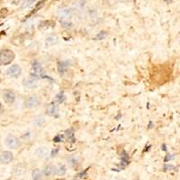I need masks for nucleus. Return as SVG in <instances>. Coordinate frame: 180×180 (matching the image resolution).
Masks as SVG:
<instances>
[{"instance_id":"obj_1","label":"nucleus","mask_w":180,"mask_h":180,"mask_svg":"<svg viewBox=\"0 0 180 180\" xmlns=\"http://www.w3.org/2000/svg\"><path fill=\"white\" fill-rule=\"evenodd\" d=\"M15 54L11 50H0V65H7L14 61Z\"/></svg>"},{"instance_id":"obj_2","label":"nucleus","mask_w":180,"mask_h":180,"mask_svg":"<svg viewBox=\"0 0 180 180\" xmlns=\"http://www.w3.org/2000/svg\"><path fill=\"white\" fill-rule=\"evenodd\" d=\"M6 145L11 149H16L21 146V142L18 140V138H16L15 136L8 135L6 138Z\"/></svg>"},{"instance_id":"obj_3","label":"nucleus","mask_w":180,"mask_h":180,"mask_svg":"<svg viewBox=\"0 0 180 180\" xmlns=\"http://www.w3.org/2000/svg\"><path fill=\"white\" fill-rule=\"evenodd\" d=\"M24 105H25L26 108L34 109V108H36L40 105V101H39V99L35 96H29L25 99Z\"/></svg>"},{"instance_id":"obj_4","label":"nucleus","mask_w":180,"mask_h":180,"mask_svg":"<svg viewBox=\"0 0 180 180\" xmlns=\"http://www.w3.org/2000/svg\"><path fill=\"white\" fill-rule=\"evenodd\" d=\"M3 98L6 104L13 105L15 101V94L10 89H6L3 93Z\"/></svg>"},{"instance_id":"obj_5","label":"nucleus","mask_w":180,"mask_h":180,"mask_svg":"<svg viewBox=\"0 0 180 180\" xmlns=\"http://www.w3.org/2000/svg\"><path fill=\"white\" fill-rule=\"evenodd\" d=\"M23 85L27 88H35L39 86V80L37 78H28L23 80Z\"/></svg>"},{"instance_id":"obj_6","label":"nucleus","mask_w":180,"mask_h":180,"mask_svg":"<svg viewBox=\"0 0 180 180\" xmlns=\"http://www.w3.org/2000/svg\"><path fill=\"white\" fill-rule=\"evenodd\" d=\"M14 160V155L11 151H3L0 154V162L3 164H9Z\"/></svg>"},{"instance_id":"obj_7","label":"nucleus","mask_w":180,"mask_h":180,"mask_svg":"<svg viewBox=\"0 0 180 180\" xmlns=\"http://www.w3.org/2000/svg\"><path fill=\"white\" fill-rule=\"evenodd\" d=\"M22 72V70L20 68V66L15 64V65H12L7 71V75L11 78H15V77H18Z\"/></svg>"},{"instance_id":"obj_8","label":"nucleus","mask_w":180,"mask_h":180,"mask_svg":"<svg viewBox=\"0 0 180 180\" xmlns=\"http://www.w3.org/2000/svg\"><path fill=\"white\" fill-rule=\"evenodd\" d=\"M42 173H43L44 176L50 177L56 174V167L52 164H49V165L45 166V168L42 170Z\"/></svg>"},{"instance_id":"obj_9","label":"nucleus","mask_w":180,"mask_h":180,"mask_svg":"<svg viewBox=\"0 0 180 180\" xmlns=\"http://www.w3.org/2000/svg\"><path fill=\"white\" fill-rule=\"evenodd\" d=\"M35 155H36V157L42 158V159L47 158L50 155V149L48 148H46V147L38 148L36 149V151H35Z\"/></svg>"},{"instance_id":"obj_10","label":"nucleus","mask_w":180,"mask_h":180,"mask_svg":"<svg viewBox=\"0 0 180 180\" xmlns=\"http://www.w3.org/2000/svg\"><path fill=\"white\" fill-rule=\"evenodd\" d=\"M59 41V38L56 34H50L47 36L45 40V45L46 47H51L52 45L56 44Z\"/></svg>"},{"instance_id":"obj_11","label":"nucleus","mask_w":180,"mask_h":180,"mask_svg":"<svg viewBox=\"0 0 180 180\" xmlns=\"http://www.w3.org/2000/svg\"><path fill=\"white\" fill-rule=\"evenodd\" d=\"M59 15H61V17L62 18V21L68 20L72 15V10L70 8H62V9L59 10Z\"/></svg>"},{"instance_id":"obj_12","label":"nucleus","mask_w":180,"mask_h":180,"mask_svg":"<svg viewBox=\"0 0 180 180\" xmlns=\"http://www.w3.org/2000/svg\"><path fill=\"white\" fill-rule=\"evenodd\" d=\"M33 70H34V75H37V76H42L43 74V68L42 66L38 62V61H34L33 63Z\"/></svg>"},{"instance_id":"obj_13","label":"nucleus","mask_w":180,"mask_h":180,"mask_svg":"<svg viewBox=\"0 0 180 180\" xmlns=\"http://www.w3.org/2000/svg\"><path fill=\"white\" fill-rule=\"evenodd\" d=\"M47 112L51 116H58L59 113V107L57 105H55L54 103L49 105L48 108H47Z\"/></svg>"},{"instance_id":"obj_14","label":"nucleus","mask_w":180,"mask_h":180,"mask_svg":"<svg viewBox=\"0 0 180 180\" xmlns=\"http://www.w3.org/2000/svg\"><path fill=\"white\" fill-rule=\"evenodd\" d=\"M70 65L69 61H62V62H59V72L61 75H64V73L67 71V69Z\"/></svg>"},{"instance_id":"obj_15","label":"nucleus","mask_w":180,"mask_h":180,"mask_svg":"<svg viewBox=\"0 0 180 180\" xmlns=\"http://www.w3.org/2000/svg\"><path fill=\"white\" fill-rule=\"evenodd\" d=\"M67 172V168L64 164H59L56 167V175L58 176H63Z\"/></svg>"},{"instance_id":"obj_16","label":"nucleus","mask_w":180,"mask_h":180,"mask_svg":"<svg viewBox=\"0 0 180 180\" xmlns=\"http://www.w3.org/2000/svg\"><path fill=\"white\" fill-rule=\"evenodd\" d=\"M42 176H43V173L39 168H35L32 172V177L34 180H41L42 178Z\"/></svg>"},{"instance_id":"obj_17","label":"nucleus","mask_w":180,"mask_h":180,"mask_svg":"<svg viewBox=\"0 0 180 180\" xmlns=\"http://www.w3.org/2000/svg\"><path fill=\"white\" fill-rule=\"evenodd\" d=\"M44 123H45V121H44V119H43L42 117H37V118L34 120V124H35L38 127L42 126V125L44 124Z\"/></svg>"},{"instance_id":"obj_18","label":"nucleus","mask_w":180,"mask_h":180,"mask_svg":"<svg viewBox=\"0 0 180 180\" xmlns=\"http://www.w3.org/2000/svg\"><path fill=\"white\" fill-rule=\"evenodd\" d=\"M106 36H107L106 32H105V31H101L100 33L97 34V35L96 36V39L98 40V41H101V40H104Z\"/></svg>"},{"instance_id":"obj_19","label":"nucleus","mask_w":180,"mask_h":180,"mask_svg":"<svg viewBox=\"0 0 180 180\" xmlns=\"http://www.w3.org/2000/svg\"><path fill=\"white\" fill-rule=\"evenodd\" d=\"M36 0H24L23 1V4L22 5V8H26V7H29L31 6L33 3H34Z\"/></svg>"},{"instance_id":"obj_20","label":"nucleus","mask_w":180,"mask_h":180,"mask_svg":"<svg viewBox=\"0 0 180 180\" xmlns=\"http://www.w3.org/2000/svg\"><path fill=\"white\" fill-rule=\"evenodd\" d=\"M66 135H67V138H68L69 140H70V141H72V142H74V141L76 140L75 138H74V133H73V132H71V131H67Z\"/></svg>"},{"instance_id":"obj_21","label":"nucleus","mask_w":180,"mask_h":180,"mask_svg":"<svg viewBox=\"0 0 180 180\" xmlns=\"http://www.w3.org/2000/svg\"><path fill=\"white\" fill-rule=\"evenodd\" d=\"M77 161H78V160H77L75 158H73V157H70V158L68 159V164H69L70 167L76 166V165H77Z\"/></svg>"},{"instance_id":"obj_22","label":"nucleus","mask_w":180,"mask_h":180,"mask_svg":"<svg viewBox=\"0 0 180 180\" xmlns=\"http://www.w3.org/2000/svg\"><path fill=\"white\" fill-rule=\"evenodd\" d=\"M7 14H8L7 8H3V9H1V10H0V19H1V18H5V17L7 15Z\"/></svg>"},{"instance_id":"obj_23","label":"nucleus","mask_w":180,"mask_h":180,"mask_svg":"<svg viewBox=\"0 0 180 180\" xmlns=\"http://www.w3.org/2000/svg\"><path fill=\"white\" fill-rule=\"evenodd\" d=\"M64 99H65V97H64V95H63L62 93H59V95L56 96V100H57L59 103H62V102L64 101Z\"/></svg>"},{"instance_id":"obj_24","label":"nucleus","mask_w":180,"mask_h":180,"mask_svg":"<svg viewBox=\"0 0 180 180\" xmlns=\"http://www.w3.org/2000/svg\"><path fill=\"white\" fill-rule=\"evenodd\" d=\"M172 168H174V166H172V165H166L164 168L165 170H171Z\"/></svg>"},{"instance_id":"obj_25","label":"nucleus","mask_w":180,"mask_h":180,"mask_svg":"<svg viewBox=\"0 0 180 180\" xmlns=\"http://www.w3.org/2000/svg\"><path fill=\"white\" fill-rule=\"evenodd\" d=\"M0 108H1V104H0Z\"/></svg>"}]
</instances>
